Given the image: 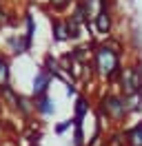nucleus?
<instances>
[{
  "label": "nucleus",
  "mask_w": 142,
  "mask_h": 146,
  "mask_svg": "<svg viewBox=\"0 0 142 146\" xmlns=\"http://www.w3.org/2000/svg\"><path fill=\"white\" fill-rule=\"evenodd\" d=\"M13 111H16L20 117L29 119V117H31V115L36 113V109H33V98H27V95H18V102H16V106H13Z\"/></svg>",
  "instance_id": "obj_12"
},
{
  "label": "nucleus",
  "mask_w": 142,
  "mask_h": 146,
  "mask_svg": "<svg viewBox=\"0 0 142 146\" xmlns=\"http://www.w3.org/2000/svg\"><path fill=\"white\" fill-rule=\"evenodd\" d=\"M2 53L7 55V58H16V55H22V53H29V49H27V42H25V36L16 31V33H9L5 38V51Z\"/></svg>",
  "instance_id": "obj_6"
},
{
  "label": "nucleus",
  "mask_w": 142,
  "mask_h": 146,
  "mask_svg": "<svg viewBox=\"0 0 142 146\" xmlns=\"http://www.w3.org/2000/svg\"><path fill=\"white\" fill-rule=\"evenodd\" d=\"M122 137L127 146H142V119L133 122L131 126L122 128Z\"/></svg>",
  "instance_id": "obj_9"
},
{
  "label": "nucleus",
  "mask_w": 142,
  "mask_h": 146,
  "mask_svg": "<svg viewBox=\"0 0 142 146\" xmlns=\"http://www.w3.org/2000/svg\"><path fill=\"white\" fill-rule=\"evenodd\" d=\"M124 102H127V113H129V115H138V113H142V93L127 95Z\"/></svg>",
  "instance_id": "obj_15"
},
{
  "label": "nucleus",
  "mask_w": 142,
  "mask_h": 146,
  "mask_svg": "<svg viewBox=\"0 0 142 146\" xmlns=\"http://www.w3.org/2000/svg\"><path fill=\"white\" fill-rule=\"evenodd\" d=\"M73 2H76V0H47V7H49L56 16H62L67 9L73 7Z\"/></svg>",
  "instance_id": "obj_16"
},
{
  "label": "nucleus",
  "mask_w": 142,
  "mask_h": 146,
  "mask_svg": "<svg viewBox=\"0 0 142 146\" xmlns=\"http://www.w3.org/2000/svg\"><path fill=\"white\" fill-rule=\"evenodd\" d=\"M115 86H118V93H122L124 98L133 95V93H142V62L138 58L122 66V73H120Z\"/></svg>",
  "instance_id": "obj_3"
},
{
  "label": "nucleus",
  "mask_w": 142,
  "mask_h": 146,
  "mask_svg": "<svg viewBox=\"0 0 142 146\" xmlns=\"http://www.w3.org/2000/svg\"><path fill=\"white\" fill-rule=\"evenodd\" d=\"M98 115H100V119H107L115 126L124 124V119L129 117L124 95L118 91H102L98 98Z\"/></svg>",
  "instance_id": "obj_2"
},
{
  "label": "nucleus",
  "mask_w": 142,
  "mask_h": 146,
  "mask_svg": "<svg viewBox=\"0 0 142 146\" xmlns=\"http://www.w3.org/2000/svg\"><path fill=\"white\" fill-rule=\"evenodd\" d=\"M113 27H115V11L113 9H100L91 20V29H93V36L100 38H111L113 36Z\"/></svg>",
  "instance_id": "obj_4"
},
{
  "label": "nucleus",
  "mask_w": 142,
  "mask_h": 146,
  "mask_svg": "<svg viewBox=\"0 0 142 146\" xmlns=\"http://www.w3.org/2000/svg\"><path fill=\"white\" fill-rule=\"evenodd\" d=\"M40 66H42L49 75H53V78H58V75L62 73L60 58H58V55H53L51 51H49V53H44V60H42V64H40Z\"/></svg>",
  "instance_id": "obj_13"
},
{
  "label": "nucleus",
  "mask_w": 142,
  "mask_h": 146,
  "mask_svg": "<svg viewBox=\"0 0 142 146\" xmlns=\"http://www.w3.org/2000/svg\"><path fill=\"white\" fill-rule=\"evenodd\" d=\"M53 84V75L44 71L42 66H38V71L33 75V82H31V98H42V95H49V89Z\"/></svg>",
  "instance_id": "obj_5"
},
{
  "label": "nucleus",
  "mask_w": 142,
  "mask_h": 146,
  "mask_svg": "<svg viewBox=\"0 0 142 146\" xmlns=\"http://www.w3.org/2000/svg\"><path fill=\"white\" fill-rule=\"evenodd\" d=\"M5 58H7V55H5L2 51H0V64H2V60H5Z\"/></svg>",
  "instance_id": "obj_22"
},
{
  "label": "nucleus",
  "mask_w": 142,
  "mask_h": 146,
  "mask_svg": "<svg viewBox=\"0 0 142 146\" xmlns=\"http://www.w3.org/2000/svg\"><path fill=\"white\" fill-rule=\"evenodd\" d=\"M69 18L76 22V25H80V27L84 29V27H91V20H93V16H91V11H89L87 7V2L84 0H76L73 2V7H71V13H69Z\"/></svg>",
  "instance_id": "obj_7"
},
{
  "label": "nucleus",
  "mask_w": 142,
  "mask_h": 146,
  "mask_svg": "<svg viewBox=\"0 0 142 146\" xmlns=\"http://www.w3.org/2000/svg\"><path fill=\"white\" fill-rule=\"evenodd\" d=\"M7 84H11V62H9V58H5L0 64V89Z\"/></svg>",
  "instance_id": "obj_18"
},
{
  "label": "nucleus",
  "mask_w": 142,
  "mask_h": 146,
  "mask_svg": "<svg viewBox=\"0 0 142 146\" xmlns=\"http://www.w3.org/2000/svg\"><path fill=\"white\" fill-rule=\"evenodd\" d=\"M67 33H69V40H71V42H78L80 38H82V27L76 25L69 16H67Z\"/></svg>",
  "instance_id": "obj_19"
},
{
  "label": "nucleus",
  "mask_w": 142,
  "mask_h": 146,
  "mask_svg": "<svg viewBox=\"0 0 142 146\" xmlns=\"http://www.w3.org/2000/svg\"><path fill=\"white\" fill-rule=\"evenodd\" d=\"M89 111H91V100H89L87 95H78L76 104H73V122H84Z\"/></svg>",
  "instance_id": "obj_11"
},
{
  "label": "nucleus",
  "mask_w": 142,
  "mask_h": 146,
  "mask_svg": "<svg viewBox=\"0 0 142 146\" xmlns=\"http://www.w3.org/2000/svg\"><path fill=\"white\" fill-rule=\"evenodd\" d=\"M71 126H73V119H62L60 124L56 126V135H62V133H64L67 128H71Z\"/></svg>",
  "instance_id": "obj_20"
},
{
  "label": "nucleus",
  "mask_w": 142,
  "mask_h": 146,
  "mask_svg": "<svg viewBox=\"0 0 142 146\" xmlns=\"http://www.w3.org/2000/svg\"><path fill=\"white\" fill-rule=\"evenodd\" d=\"M33 109L38 115H42V117H49L56 113V102L51 100V95H42V98H36L33 100Z\"/></svg>",
  "instance_id": "obj_10"
},
{
  "label": "nucleus",
  "mask_w": 142,
  "mask_h": 146,
  "mask_svg": "<svg viewBox=\"0 0 142 146\" xmlns=\"http://www.w3.org/2000/svg\"><path fill=\"white\" fill-rule=\"evenodd\" d=\"M122 53H124V44L120 38H107L102 42L93 44V53H91V64H93V73L104 78L109 84L118 82L120 73H122Z\"/></svg>",
  "instance_id": "obj_1"
},
{
  "label": "nucleus",
  "mask_w": 142,
  "mask_h": 146,
  "mask_svg": "<svg viewBox=\"0 0 142 146\" xmlns=\"http://www.w3.org/2000/svg\"><path fill=\"white\" fill-rule=\"evenodd\" d=\"M0 93H2V91H0Z\"/></svg>",
  "instance_id": "obj_24"
},
{
  "label": "nucleus",
  "mask_w": 142,
  "mask_h": 146,
  "mask_svg": "<svg viewBox=\"0 0 142 146\" xmlns=\"http://www.w3.org/2000/svg\"><path fill=\"white\" fill-rule=\"evenodd\" d=\"M73 119V117H71ZM73 146H87V137H84V124L82 122H73Z\"/></svg>",
  "instance_id": "obj_17"
},
{
  "label": "nucleus",
  "mask_w": 142,
  "mask_h": 146,
  "mask_svg": "<svg viewBox=\"0 0 142 146\" xmlns=\"http://www.w3.org/2000/svg\"><path fill=\"white\" fill-rule=\"evenodd\" d=\"M29 146H40V144H38V142H31V144H29Z\"/></svg>",
  "instance_id": "obj_23"
},
{
  "label": "nucleus",
  "mask_w": 142,
  "mask_h": 146,
  "mask_svg": "<svg viewBox=\"0 0 142 146\" xmlns=\"http://www.w3.org/2000/svg\"><path fill=\"white\" fill-rule=\"evenodd\" d=\"M51 40H53V44H62V42L69 40L67 18H62V16H53L51 18Z\"/></svg>",
  "instance_id": "obj_8"
},
{
  "label": "nucleus",
  "mask_w": 142,
  "mask_h": 146,
  "mask_svg": "<svg viewBox=\"0 0 142 146\" xmlns=\"http://www.w3.org/2000/svg\"><path fill=\"white\" fill-rule=\"evenodd\" d=\"M25 42H27V49L31 51V46H33V36H36V18L31 11H27L25 13Z\"/></svg>",
  "instance_id": "obj_14"
},
{
  "label": "nucleus",
  "mask_w": 142,
  "mask_h": 146,
  "mask_svg": "<svg viewBox=\"0 0 142 146\" xmlns=\"http://www.w3.org/2000/svg\"><path fill=\"white\" fill-rule=\"evenodd\" d=\"M67 95H76V98H78V89H76V84H69V86H67Z\"/></svg>",
  "instance_id": "obj_21"
}]
</instances>
